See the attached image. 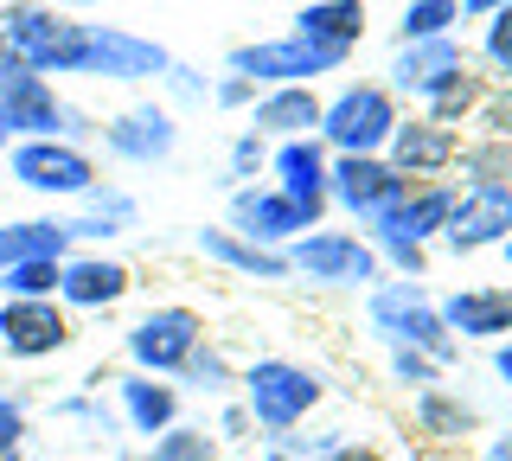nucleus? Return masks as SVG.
<instances>
[{"label": "nucleus", "instance_id": "1", "mask_svg": "<svg viewBox=\"0 0 512 461\" xmlns=\"http://www.w3.org/2000/svg\"><path fill=\"white\" fill-rule=\"evenodd\" d=\"M0 52H13L39 77H84L90 20L58 13V7H45V0H7V7H0Z\"/></svg>", "mask_w": 512, "mask_h": 461}, {"label": "nucleus", "instance_id": "2", "mask_svg": "<svg viewBox=\"0 0 512 461\" xmlns=\"http://www.w3.org/2000/svg\"><path fill=\"white\" fill-rule=\"evenodd\" d=\"M365 321H372V333L384 346H410V353H423L436 365H455V353H461V340L436 314V295H429L423 282H410V276L372 282V289H365Z\"/></svg>", "mask_w": 512, "mask_h": 461}, {"label": "nucleus", "instance_id": "3", "mask_svg": "<svg viewBox=\"0 0 512 461\" xmlns=\"http://www.w3.org/2000/svg\"><path fill=\"white\" fill-rule=\"evenodd\" d=\"M244 410H250V423L256 429H269V436H288L295 423H308V410L327 397V385H320V372H308V365H295V359H256L244 365Z\"/></svg>", "mask_w": 512, "mask_h": 461}, {"label": "nucleus", "instance_id": "4", "mask_svg": "<svg viewBox=\"0 0 512 461\" xmlns=\"http://www.w3.org/2000/svg\"><path fill=\"white\" fill-rule=\"evenodd\" d=\"M397 122H404V109H397V97L384 84H340L333 97H320L327 154H384Z\"/></svg>", "mask_w": 512, "mask_h": 461}, {"label": "nucleus", "instance_id": "5", "mask_svg": "<svg viewBox=\"0 0 512 461\" xmlns=\"http://www.w3.org/2000/svg\"><path fill=\"white\" fill-rule=\"evenodd\" d=\"M224 71L256 84V90H282V84H314V77L346 71V52H327V45H308L295 33H276V39L231 45V52H224Z\"/></svg>", "mask_w": 512, "mask_h": 461}, {"label": "nucleus", "instance_id": "6", "mask_svg": "<svg viewBox=\"0 0 512 461\" xmlns=\"http://www.w3.org/2000/svg\"><path fill=\"white\" fill-rule=\"evenodd\" d=\"M282 257H288V269H295L301 282H320V289H372V282H384L378 250L365 244L359 231L314 225V231H301Z\"/></svg>", "mask_w": 512, "mask_h": 461}, {"label": "nucleus", "instance_id": "7", "mask_svg": "<svg viewBox=\"0 0 512 461\" xmlns=\"http://www.w3.org/2000/svg\"><path fill=\"white\" fill-rule=\"evenodd\" d=\"M199 340H205V314L186 308V301H160L122 333V353H128V372L180 378V365L199 353Z\"/></svg>", "mask_w": 512, "mask_h": 461}, {"label": "nucleus", "instance_id": "8", "mask_svg": "<svg viewBox=\"0 0 512 461\" xmlns=\"http://www.w3.org/2000/svg\"><path fill=\"white\" fill-rule=\"evenodd\" d=\"M7 173L13 186H26V193L39 199H84L96 180H103V167H96L90 148H77V141L64 135H45V141H13L7 148Z\"/></svg>", "mask_w": 512, "mask_h": 461}, {"label": "nucleus", "instance_id": "9", "mask_svg": "<svg viewBox=\"0 0 512 461\" xmlns=\"http://www.w3.org/2000/svg\"><path fill=\"white\" fill-rule=\"evenodd\" d=\"M96 141H103V154L122 161V167H160V161L180 154V116L160 97H135V103H122L116 116L96 122Z\"/></svg>", "mask_w": 512, "mask_h": 461}, {"label": "nucleus", "instance_id": "10", "mask_svg": "<svg viewBox=\"0 0 512 461\" xmlns=\"http://www.w3.org/2000/svg\"><path fill=\"white\" fill-rule=\"evenodd\" d=\"M0 135L7 141H45L64 135V97L52 77L26 71L13 52H0Z\"/></svg>", "mask_w": 512, "mask_h": 461}, {"label": "nucleus", "instance_id": "11", "mask_svg": "<svg viewBox=\"0 0 512 461\" xmlns=\"http://www.w3.org/2000/svg\"><path fill=\"white\" fill-rule=\"evenodd\" d=\"M404 193H410V180L384 154H333V167H327V205H340L359 225L384 218Z\"/></svg>", "mask_w": 512, "mask_h": 461}, {"label": "nucleus", "instance_id": "12", "mask_svg": "<svg viewBox=\"0 0 512 461\" xmlns=\"http://www.w3.org/2000/svg\"><path fill=\"white\" fill-rule=\"evenodd\" d=\"M224 231L250 237L263 250H288L301 231H314V218L288 193H276L269 180H250V186H231V199H224Z\"/></svg>", "mask_w": 512, "mask_h": 461}, {"label": "nucleus", "instance_id": "13", "mask_svg": "<svg viewBox=\"0 0 512 461\" xmlns=\"http://www.w3.org/2000/svg\"><path fill=\"white\" fill-rule=\"evenodd\" d=\"M173 65V52L148 33H128V26H103L90 20V58H84V77L96 84H160Z\"/></svg>", "mask_w": 512, "mask_h": 461}, {"label": "nucleus", "instance_id": "14", "mask_svg": "<svg viewBox=\"0 0 512 461\" xmlns=\"http://www.w3.org/2000/svg\"><path fill=\"white\" fill-rule=\"evenodd\" d=\"M77 327L64 314V301H0V353L13 365H39V359H58L71 353Z\"/></svg>", "mask_w": 512, "mask_h": 461}, {"label": "nucleus", "instance_id": "15", "mask_svg": "<svg viewBox=\"0 0 512 461\" xmlns=\"http://www.w3.org/2000/svg\"><path fill=\"white\" fill-rule=\"evenodd\" d=\"M506 231H512V186H455V212H448V225H442L448 257L500 250Z\"/></svg>", "mask_w": 512, "mask_h": 461}, {"label": "nucleus", "instance_id": "16", "mask_svg": "<svg viewBox=\"0 0 512 461\" xmlns=\"http://www.w3.org/2000/svg\"><path fill=\"white\" fill-rule=\"evenodd\" d=\"M135 295V269L109 250H71L58 263V301L64 314H103V308H122Z\"/></svg>", "mask_w": 512, "mask_h": 461}, {"label": "nucleus", "instance_id": "17", "mask_svg": "<svg viewBox=\"0 0 512 461\" xmlns=\"http://www.w3.org/2000/svg\"><path fill=\"white\" fill-rule=\"evenodd\" d=\"M474 58H468V45H461V33L455 39H423V45H397L391 52V97H410V103H429V97H442L448 84H455L461 71H468Z\"/></svg>", "mask_w": 512, "mask_h": 461}, {"label": "nucleus", "instance_id": "18", "mask_svg": "<svg viewBox=\"0 0 512 461\" xmlns=\"http://www.w3.org/2000/svg\"><path fill=\"white\" fill-rule=\"evenodd\" d=\"M455 154H461V129H442L423 109L404 116L391 129V141H384V161L404 173L410 186H429V180H442V173H455Z\"/></svg>", "mask_w": 512, "mask_h": 461}, {"label": "nucleus", "instance_id": "19", "mask_svg": "<svg viewBox=\"0 0 512 461\" xmlns=\"http://www.w3.org/2000/svg\"><path fill=\"white\" fill-rule=\"evenodd\" d=\"M327 167H333V154H327V141H320V135L276 141V148H269V186L295 199L314 225L333 212V205H327Z\"/></svg>", "mask_w": 512, "mask_h": 461}, {"label": "nucleus", "instance_id": "20", "mask_svg": "<svg viewBox=\"0 0 512 461\" xmlns=\"http://www.w3.org/2000/svg\"><path fill=\"white\" fill-rule=\"evenodd\" d=\"M436 314L448 321L455 340L500 346V340H512V282H468V289L442 295Z\"/></svg>", "mask_w": 512, "mask_h": 461}, {"label": "nucleus", "instance_id": "21", "mask_svg": "<svg viewBox=\"0 0 512 461\" xmlns=\"http://www.w3.org/2000/svg\"><path fill=\"white\" fill-rule=\"evenodd\" d=\"M116 385V417L128 436H167L173 423H180V385L173 378H148V372H122L109 378Z\"/></svg>", "mask_w": 512, "mask_h": 461}, {"label": "nucleus", "instance_id": "22", "mask_svg": "<svg viewBox=\"0 0 512 461\" xmlns=\"http://www.w3.org/2000/svg\"><path fill=\"white\" fill-rule=\"evenodd\" d=\"M141 225V205L135 193H122V186H109V180H96L84 199H77V212L64 218V231H71V244L77 250H96V244H116V237H128Z\"/></svg>", "mask_w": 512, "mask_h": 461}, {"label": "nucleus", "instance_id": "23", "mask_svg": "<svg viewBox=\"0 0 512 461\" xmlns=\"http://www.w3.org/2000/svg\"><path fill=\"white\" fill-rule=\"evenodd\" d=\"M250 135H263V141H301V135H320V90H314V84L256 90V103H250Z\"/></svg>", "mask_w": 512, "mask_h": 461}, {"label": "nucleus", "instance_id": "24", "mask_svg": "<svg viewBox=\"0 0 512 461\" xmlns=\"http://www.w3.org/2000/svg\"><path fill=\"white\" fill-rule=\"evenodd\" d=\"M192 244H199V257H205V263L231 269V276H250V282H288V276H295L282 250H263V244H250V237L224 231V225H205L199 237H192Z\"/></svg>", "mask_w": 512, "mask_h": 461}, {"label": "nucleus", "instance_id": "25", "mask_svg": "<svg viewBox=\"0 0 512 461\" xmlns=\"http://www.w3.org/2000/svg\"><path fill=\"white\" fill-rule=\"evenodd\" d=\"M365 26H372V7H365V0H320V7H295V26H288V33L352 58L359 39H365Z\"/></svg>", "mask_w": 512, "mask_h": 461}, {"label": "nucleus", "instance_id": "26", "mask_svg": "<svg viewBox=\"0 0 512 461\" xmlns=\"http://www.w3.org/2000/svg\"><path fill=\"white\" fill-rule=\"evenodd\" d=\"M71 231H64V218H7L0 225V269H20V263H64L71 257Z\"/></svg>", "mask_w": 512, "mask_h": 461}, {"label": "nucleus", "instance_id": "27", "mask_svg": "<svg viewBox=\"0 0 512 461\" xmlns=\"http://www.w3.org/2000/svg\"><path fill=\"white\" fill-rule=\"evenodd\" d=\"M461 0H410L397 13V45H423V39H455L461 33Z\"/></svg>", "mask_w": 512, "mask_h": 461}, {"label": "nucleus", "instance_id": "28", "mask_svg": "<svg viewBox=\"0 0 512 461\" xmlns=\"http://www.w3.org/2000/svg\"><path fill=\"white\" fill-rule=\"evenodd\" d=\"M416 423H423L429 436H468V429L480 423V410L468 404V397L442 391V385H423L416 391Z\"/></svg>", "mask_w": 512, "mask_h": 461}, {"label": "nucleus", "instance_id": "29", "mask_svg": "<svg viewBox=\"0 0 512 461\" xmlns=\"http://www.w3.org/2000/svg\"><path fill=\"white\" fill-rule=\"evenodd\" d=\"M487 90H493V84H487V77H474V65H468V71L455 77V84L442 90V97H429V103H423V116H429V122H442V129H468V122L480 116V103H487Z\"/></svg>", "mask_w": 512, "mask_h": 461}, {"label": "nucleus", "instance_id": "30", "mask_svg": "<svg viewBox=\"0 0 512 461\" xmlns=\"http://www.w3.org/2000/svg\"><path fill=\"white\" fill-rule=\"evenodd\" d=\"M455 167H461V180H468V186H512V141L474 135V141H461Z\"/></svg>", "mask_w": 512, "mask_h": 461}, {"label": "nucleus", "instance_id": "31", "mask_svg": "<svg viewBox=\"0 0 512 461\" xmlns=\"http://www.w3.org/2000/svg\"><path fill=\"white\" fill-rule=\"evenodd\" d=\"M148 461H218V436L199 423H173L167 436L148 442Z\"/></svg>", "mask_w": 512, "mask_h": 461}, {"label": "nucleus", "instance_id": "32", "mask_svg": "<svg viewBox=\"0 0 512 461\" xmlns=\"http://www.w3.org/2000/svg\"><path fill=\"white\" fill-rule=\"evenodd\" d=\"M173 385H192V391H205V397H224V391H231V359H224V346L199 340V353L180 365V378H173Z\"/></svg>", "mask_w": 512, "mask_h": 461}, {"label": "nucleus", "instance_id": "33", "mask_svg": "<svg viewBox=\"0 0 512 461\" xmlns=\"http://www.w3.org/2000/svg\"><path fill=\"white\" fill-rule=\"evenodd\" d=\"M480 65L500 77V90H512V7L480 20Z\"/></svg>", "mask_w": 512, "mask_h": 461}, {"label": "nucleus", "instance_id": "34", "mask_svg": "<svg viewBox=\"0 0 512 461\" xmlns=\"http://www.w3.org/2000/svg\"><path fill=\"white\" fill-rule=\"evenodd\" d=\"M52 295H58V263L0 269V301H52Z\"/></svg>", "mask_w": 512, "mask_h": 461}, {"label": "nucleus", "instance_id": "35", "mask_svg": "<svg viewBox=\"0 0 512 461\" xmlns=\"http://www.w3.org/2000/svg\"><path fill=\"white\" fill-rule=\"evenodd\" d=\"M256 173H269V141L250 135V129H237L231 148H224V186H250Z\"/></svg>", "mask_w": 512, "mask_h": 461}, {"label": "nucleus", "instance_id": "36", "mask_svg": "<svg viewBox=\"0 0 512 461\" xmlns=\"http://www.w3.org/2000/svg\"><path fill=\"white\" fill-rule=\"evenodd\" d=\"M154 90H160V103H167L173 116H180V109H199V103H212V84H205V71L180 65V58L167 65V77H160Z\"/></svg>", "mask_w": 512, "mask_h": 461}, {"label": "nucleus", "instance_id": "37", "mask_svg": "<svg viewBox=\"0 0 512 461\" xmlns=\"http://www.w3.org/2000/svg\"><path fill=\"white\" fill-rule=\"evenodd\" d=\"M0 461H26V397L0 391Z\"/></svg>", "mask_w": 512, "mask_h": 461}, {"label": "nucleus", "instance_id": "38", "mask_svg": "<svg viewBox=\"0 0 512 461\" xmlns=\"http://www.w3.org/2000/svg\"><path fill=\"white\" fill-rule=\"evenodd\" d=\"M442 372H448V365L423 359V353H410V346H391V378H397V385L423 391V385H442Z\"/></svg>", "mask_w": 512, "mask_h": 461}, {"label": "nucleus", "instance_id": "39", "mask_svg": "<svg viewBox=\"0 0 512 461\" xmlns=\"http://www.w3.org/2000/svg\"><path fill=\"white\" fill-rule=\"evenodd\" d=\"M474 129L493 135V141H512V90H487V103H480Z\"/></svg>", "mask_w": 512, "mask_h": 461}, {"label": "nucleus", "instance_id": "40", "mask_svg": "<svg viewBox=\"0 0 512 461\" xmlns=\"http://www.w3.org/2000/svg\"><path fill=\"white\" fill-rule=\"evenodd\" d=\"M256 103V84H244V77H212V109H224V116H237V109H250Z\"/></svg>", "mask_w": 512, "mask_h": 461}, {"label": "nucleus", "instance_id": "41", "mask_svg": "<svg viewBox=\"0 0 512 461\" xmlns=\"http://www.w3.org/2000/svg\"><path fill=\"white\" fill-rule=\"evenodd\" d=\"M308 461H378V455L359 449V442H333V449H320V455H308Z\"/></svg>", "mask_w": 512, "mask_h": 461}, {"label": "nucleus", "instance_id": "42", "mask_svg": "<svg viewBox=\"0 0 512 461\" xmlns=\"http://www.w3.org/2000/svg\"><path fill=\"white\" fill-rule=\"evenodd\" d=\"M244 429H256V423H250V410H244V404H224V417H218V436H244Z\"/></svg>", "mask_w": 512, "mask_h": 461}, {"label": "nucleus", "instance_id": "43", "mask_svg": "<svg viewBox=\"0 0 512 461\" xmlns=\"http://www.w3.org/2000/svg\"><path fill=\"white\" fill-rule=\"evenodd\" d=\"M512 7V0H461V20H487V13Z\"/></svg>", "mask_w": 512, "mask_h": 461}, {"label": "nucleus", "instance_id": "44", "mask_svg": "<svg viewBox=\"0 0 512 461\" xmlns=\"http://www.w3.org/2000/svg\"><path fill=\"white\" fill-rule=\"evenodd\" d=\"M45 7H58V13H77V20H84V13H96V7H109V0H45Z\"/></svg>", "mask_w": 512, "mask_h": 461}, {"label": "nucleus", "instance_id": "45", "mask_svg": "<svg viewBox=\"0 0 512 461\" xmlns=\"http://www.w3.org/2000/svg\"><path fill=\"white\" fill-rule=\"evenodd\" d=\"M493 372H500V385H512V340L493 346Z\"/></svg>", "mask_w": 512, "mask_h": 461}, {"label": "nucleus", "instance_id": "46", "mask_svg": "<svg viewBox=\"0 0 512 461\" xmlns=\"http://www.w3.org/2000/svg\"><path fill=\"white\" fill-rule=\"evenodd\" d=\"M480 461H512V429H506V436H493V442H487V455H480Z\"/></svg>", "mask_w": 512, "mask_h": 461}, {"label": "nucleus", "instance_id": "47", "mask_svg": "<svg viewBox=\"0 0 512 461\" xmlns=\"http://www.w3.org/2000/svg\"><path fill=\"white\" fill-rule=\"evenodd\" d=\"M500 257H506V269H512V231H506V244H500Z\"/></svg>", "mask_w": 512, "mask_h": 461}, {"label": "nucleus", "instance_id": "48", "mask_svg": "<svg viewBox=\"0 0 512 461\" xmlns=\"http://www.w3.org/2000/svg\"><path fill=\"white\" fill-rule=\"evenodd\" d=\"M295 7H320V0H295Z\"/></svg>", "mask_w": 512, "mask_h": 461}, {"label": "nucleus", "instance_id": "49", "mask_svg": "<svg viewBox=\"0 0 512 461\" xmlns=\"http://www.w3.org/2000/svg\"><path fill=\"white\" fill-rule=\"evenodd\" d=\"M7 148H13V141H7V135H0V154H7Z\"/></svg>", "mask_w": 512, "mask_h": 461}, {"label": "nucleus", "instance_id": "50", "mask_svg": "<svg viewBox=\"0 0 512 461\" xmlns=\"http://www.w3.org/2000/svg\"><path fill=\"white\" fill-rule=\"evenodd\" d=\"M0 7H7V0H0Z\"/></svg>", "mask_w": 512, "mask_h": 461}]
</instances>
